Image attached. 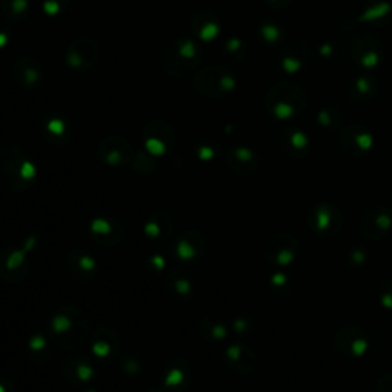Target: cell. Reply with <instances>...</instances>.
Segmentation results:
<instances>
[{
  "instance_id": "cell-8",
  "label": "cell",
  "mask_w": 392,
  "mask_h": 392,
  "mask_svg": "<svg viewBox=\"0 0 392 392\" xmlns=\"http://www.w3.org/2000/svg\"><path fill=\"white\" fill-rule=\"evenodd\" d=\"M378 299L386 311L392 313V281L384 279L378 285Z\"/></svg>"
},
{
  "instance_id": "cell-9",
  "label": "cell",
  "mask_w": 392,
  "mask_h": 392,
  "mask_svg": "<svg viewBox=\"0 0 392 392\" xmlns=\"http://www.w3.org/2000/svg\"><path fill=\"white\" fill-rule=\"evenodd\" d=\"M377 392H392V372L384 374L377 384Z\"/></svg>"
},
{
  "instance_id": "cell-1",
  "label": "cell",
  "mask_w": 392,
  "mask_h": 392,
  "mask_svg": "<svg viewBox=\"0 0 392 392\" xmlns=\"http://www.w3.org/2000/svg\"><path fill=\"white\" fill-rule=\"evenodd\" d=\"M342 222H343L342 213L332 204H328V203L314 206V209L310 212V216H308V224L311 230L322 236L335 235L340 230Z\"/></svg>"
},
{
  "instance_id": "cell-4",
  "label": "cell",
  "mask_w": 392,
  "mask_h": 392,
  "mask_svg": "<svg viewBox=\"0 0 392 392\" xmlns=\"http://www.w3.org/2000/svg\"><path fill=\"white\" fill-rule=\"evenodd\" d=\"M299 250L297 239L291 235H279L274 236L268 247V259L276 262L277 265H290Z\"/></svg>"
},
{
  "instance_id": "cell-7",
  "label": "cell",
  "mask_w": 392,
  "mask_h": 392,
  "mask_svg": "<svg viewBox=\"0 0 392 392\" xmlns=\"http://www.w3.org/2000/svg\"><path fill=\"white\" fill-rule=\"evenodd\" d=\"M2 8L8 17H19L28 8L26 0H2Z\"/></svg>"
},
{
  "instance_id": "cell-5",
  "label": "cell",
  "mask_w": 392,
  "mask_h": 392,
  "mask_svg": "<svg viewBox=\"0 0 392 392\" xmlns=\"http://www.w3.org/2000/svg\"><path fill=\"white\" fill-rule=\"evenodd\" d=\"M97 60V46L92 40L81 39L71 45L68 52V63L77 69H88Z\"/></svg>"
},
{
  "instance_id": "cell-3",
  "label": "cell",
  "mask_w": 392,
  "mask_h": 392,
  "mask_svg": "<svg viewBox=\"0 0 392 392\" xmlns=\"http://www.w3.org/2000/svg\"><path fill=\"white\" fill-rule=\"evenodd\" d=\"M335 348L339 352L348 357H358L368 349V337L357 326L340 328L334 339Z\"/></svg>"
},
{
  "instance_id": "cell-2",
  "label": "cell",
  "mask_w": 392,
  "mask_h": 392,
  "mask_svg": "<svg viewBox=\"0 0 392 392\" xmlns=\"http://www.w3.org/2000/svg\"><path fill=\"white\" fill-rule=\"evenodd\" d=\"M392 230V212L383 206L368 210L360 222V232L365 238L377 241Z\"/></svg>"
},
{
  "instance_id": "cell-6",
  "label": "cell",
  "mask_w": 392,
  "mask_h": 392,
  "mask_svg": "<svg viewBox=\"0 0 392 392\" xmlns=\"http://www.w3.org/2000/svg\"><path fill=\"white\" fill-rule=\"evenodd\" d=\"M28 68H25V63H23V59L17 60V65H16V77L17 80L25 85V86H31V85H36L37 80L40 78V69L37 68L36 62L28 59Z\"/></svg>"
}]
</instances>
